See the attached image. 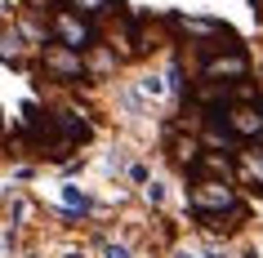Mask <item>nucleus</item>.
I'll return each mask as SVG.
<instances>
[{"instance_id":"obj_1","label":"nucleus","mask_w":263,"mask_h":258,"mask_svg":"<svg viewBox=\"0 0 263 258\" xmlns=\"http://www.w3.org/2000/svg\"><path fill=\"white\" fill-rule=\"evenodd\" d=\"M187 205H192L196 218H232L236 209H246V205L236 201L232 183H192V191H187Z\"/></svg>"},{"instance_id":"obj_2","label":"nucleus","mask_w":263,"mask_h":258,"mask_svg":"<svg viewBox=\"0 0 263 258\" xmlns=\"http://www.w3.org/2000/svg\"><path fill=\"white\" fill-rule=\"evenodd\" d=\"M41 76L45 81H58V85H76V81L89 76V67H85V54L49 41V45H41Z\"/></svg>"},{"instance_id":"obj_3","label":"nucleus","mask_w":263,"mask_h":258,"mask_svg":"<svg viewBox=\"0 0 263 258\" xmlns=\"http://www.w3.org/2000/svg\"><path fill=\"white\" fill-rule=\"evenodd\" d=\"M54 41L67 45V49H76V54H89L98 45V31L89 18L71 14V9H63V5H54Z\"/></svg>"},{"instance_id":"obj_4","label":"nucleus","mask_w":263,"mask_h":258,"mask_svg":"<svg viewBox=\"0 0 263 258\" xmlns=\"http://www.w3.org/2000/svg\"><path fill=\"white\" fill-rule=\"evenodd\" d=\"M250 76V58L246 49H228V54H214L201 63V81H219V85H241Z\"/></svg>"},{"instance_id":"obj_5","label":"nucleus","mask_w":263,"mask_h":258,"mask_svg":"<svg viewBox=\"0 0 263 258\" xmlns=\"http://www.w3.org/2000/svg\"><path fill=\"white\" fill-rule=\"evenodd\" d=\"M223 116H228V129H232L236 143H254V138H263V103H232Z\"/></svg>"},{"instance_id":"obj_6","label":"nucleus","mask_w":263,"mask_h":258,"mask_svg":"<svg viewBox=\"0 0 263 258\" xmlns=\"http://www.w3.org/2000/svg\"><path fill=\"white\" fill-rule=\"evenodd\" d=\"M236 165L223 151H201V161L192 165V183H232Z\"/></svg>"},{"instance_id":"obj_7","label":"nucleus","mask_w":263,"mask_h":258,"mask_svg":"<svg viewBox=\"0 0 263 258\" xmlns=\"http://www.w3.org/2000/svg\"><path fill=\"white\" fill-rule=\"evenodd\" d=\"M23 31L9 23V18H0V63H9V67H23Z\"/></svg>"},{"instance_id":"obj_8","label":"nucleus","mask_w":263,"mask_h":258,"mask_svg":"<svg viewBox=\"0 0 263 258\" xmlns=\"http://www.w3.org/2000/svg\"><path fill=\"white\" fill-rule=\"evenodd\" d=\"M236 174L246 178L254 191H263V147H246V151H236Z\"/></svg>"},{"instance_id":"obj_9","label":"nucleus","mask_w":263,"mask_h":258,"mask_svg":"<svg viewBox=\"0 0 263 258\" xmlns=\"http://www.w3.org/2000/svg\"><path fill=\"white\" fill-rule=\"evenodd\" d=\"M54 121H58V129H63V134L71 138V143H76V147H81V143H89V138H94V125L85 121L81 111H54Z\"/></svg>"},{"instance_id":"obj_10","label":"nucleus","mask_w":263,"mask_h":258,"mask_svg":"<svg viewBox=\"0 0 263 258\" xmlns=\"http://www.w3.org/2000/svg\"><path fill=\"white\" fill-rule=\"evenodd\" d=\"M63 9H71V14L81 18H107L111 14V0H58Z\"/></svg>"},{"instance_id":"obj_11","label":"nucleus","mask_w":263,"mask_h":258,"mask_svg":"<svg viewBox=\"0 0 263 258\" xmlns=\"http://www.w3.org/2000/svg\"><path fill=\"white\" fill-rule=\"evenodd\" d=\"M116 63H121V58L111 54L107 45H94V49L85 54V67H89V71H111V67H116Z\"/></svg>"},{"instance_id":"obj_12","label":"nucleus","mask_w":263,"mask_h":258,"mask_svg":"<svg viewBox=\"0 0 263 258\" xmlns=\"http://www.w3.org/2000/svg\"><path fill=\"white\" fill-rule=\"evenodd\" d=\"M63 205H67V209H81V214H85V209H89V196H85L81 187H63Z\"/></svg>"},{"instance_id":"obj_13","label":"nucleus","mask_w":263,"mask_h":258,"mask_svg":"<svg viewBox=\"0 0 263 258\" xmlns=\"http://www.w3.org/2000/svg\"><path fill=\"white\" fill-rule=\"evenodd\" d=\"M139 89H143V94H165V85H161V76H143V81H139Z\"/></svg>"},{"instance_id":"obj_14","label":"nucleus","mask_w":263,"mask_h":258,"mask_svg":"<svg viewBox=\"0 0 263 258\" xmlns=\"http://www.w3.org/2000/svg\"><path fill=\"white\" fill-rule=\"evenodd\" d=\"M103 258H129V249L116 245V241H107V245H103Z\"/></svg>"},{"instance_id":"obj_15","label":"nucleus","mask_w":263,"mask_h":258,"mask_svg":"<svg viewBox=\"0 0 263 258\" xmlns=\"http://www.w3.org/2000/svg\"><path fill=\"white\" fill-rule=\"evenodd\" d=\"M18 5H23V9H31V14H45V5H49V0H18Z\"/></svg>"},{"instance_id":"obj_16","label":"nucleus","mask_w":263,"mask_h":258,"mask_svg":"<svg viewBox=\"0 0 263 258\" xmlns=\"http://www.w3.org/2000/svg\"><path fill=\"white\" fill-rule=\"evenodd\" d=\"M254 18H259V23H263V0H254Z\"/></svg>"},{"instance_id":"obj_17","label":"nucleus","mask_w":263,"mask_h":258,"mask_svg":"<svg viewBox=\"0 0 263 258\" xmlns=\"http://www.w3.org/2000/svg\"><path fill=\"white\" fill-rule=\"evenodd\" d=\"M210 258H223V254H219V249H210Z\"/></svg>"},{"instance_id":"obj_18","label":"nucleus","mask_w":263,"mask_h":258,"mask_svg":"<svg viewBox=\"0 0 263 258\" xmlns=\"http://www.w3.org/2000/svg\"><path fill=\"white\" fill-rule=\"evenodd\" d=\"M174 258H196V254H174Z\"/></svg>"},{"instance_id":"obj_19","label":"nucleus","mask_w":263,"mask_h":258,"mask_svg":"<svg viewBox=\"0 0 263 258\" xmlns=\"http://www.w3.org/2000/svg\"><path fill=\"white\" fill-rule=\"evenodd\" d=\"M0 138H5V121H0Z\"/></svg>"}]
</instances>
